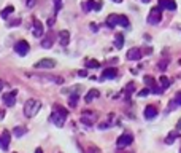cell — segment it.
Returning <instances> with one entry per match:
<instances>
[{
	"label": "cell",
	"mask_w": 181,
	"mask_h": 153,
	"mask_svg": "<svg viewBox=\"0 0 181 153\" xmlns=\"http://www.w3.org/2000/svg\"><path fill=\"white\" fill-rule=\"evenodd\" d=\"M2 88H3V81H0V93H2Z\"/></svg>",
	"instance_id": "cell-43"
},
{
	"label": "cell",
	"mask_w": 181,
	"mask_h": 153,
	"mask_svg": "<svg viewBox=\"0 0 181 153\" xmlns=\"http://www.w3.org/2000/svg\"><path fill=\"white\" fill-rule=\"evenodd\" d=\"M118 24L122 26V27H129V18L124 16V15H119V22Z\"/></svg>",
	"instance_id": "cell-24"
},
{
	"label": "cell",
	"mask_w": 181,
	"mask_h": 153,
	"mask_svg": "<svg viewBox=\"0 0 181 153\" xmlns=\"http://www.w3.org/2000/svg\"><path fill=\"white\" fill-rule=\"evenodd\" d=\"M52 67H56V61L54 59H49V58L35 62V69H52Z\"/></svg>",
	"instance_id": "cell-8"
},
{
	"label": "cell",
	"mask_w": 181,
	"mask_h": 153,
	"mask_svg": "<svg viewBox=\"0 0 181 153\" xmlns=\"http://www.w3.org/2000/svg\"><path fill=\"white\" fill-rule=\"evenodd\" d=\"M95 120H97V115H95V112H91V110H84V112H83L81 123H84V124H88V126H91V124H92Z\"/></svg>",
	"instance_id": "cell-5"
},
{
	"label": "cell",
	"mask_w": 181,
	"mask_h": 153,
	"mask_svg": "<svg viewBox=\"0 0 181 153\" xmlns=\"http://www.w3.org/2000/svg\"><path fill=\"white\" fill-rule=\"evenodd\" d=\"M29 50H30V45L27 43L25 40H19L18 43L15 45V51L19 54V56H25V54L29 53Z\"/></svg>",
	"instance_id": "cell-3"
},
{
	"label": "cell",
	"mask_w": 181,
	"mask_h": 153,
	"mask_svg": "<svg viewBox=\"0 0 181 153\" xmlns=\"http://www.w3.org/2000/svg\"><path fill=\"white\" fill-rule=\"evenodd\" d=\"M91 31H94V32H97V31H99V27H97L94 22H91Z\"/></svg>",
	"instance_id": "cell-36"
},
{
	"label": "cell",
	"mask_w": 181,
	"mask_h": 153,
	"mask_svg": "<svg viewBox=\"0 0 181 153\" xmlns=\"http://www.w3.org/2000/svg\"><path fill=\"white\" fill-rule=\"evenodd\" d=\"M94 7H95V2H94V0H88L86 3H83V10H84L86 13L94 11Z\"/></svg>",
	"instance_id": "cell-21"
},
{
	"label": "cell",
	"mask_w": 181,
	"mask_h": 153,
	"mask_svg": "<svg viewBox=\"0 0 181 153\" xmlns=\"http://www.w3.org/2000/svg\"><path fill=\"white\" fill-rule=\"evenodd\" d=\"M76 104H78V94L70 96V101H68V105H70V107H76Z\"/></svg>",
	"instance_id": "cell-27"
},
{
	"label": "cell",
	"mask_w": 181,
	"mask_h": 153,
	"mask_svg": "<svg viewBox=\"0 0 181 153\" xmlns=\"http://www.w3.org/2000/svg\"><path fill=\"white\" fill-rule=\"evenodd\" d=\"M54 10H56V13H57L59 10H61V7H62V0H54Z\"/></svg>",
	"instance_id": "cell-32"
},
{
	"label": "cell",
	"mask_w": 181,
	"mask_h": 153,
	"mask_svg": "<svg viewBox=\"0 0 181 153\" xmlns=\"http://www.w3.org/2000/svg\"><path fill=\"white\" fill-rule=\"evenodd\" d=\"M59 43H61V46H67L68 43H70V32L61 31L59 32Z\"/></svg>",
	"instance_id": "cell-10"
},
{
	"label": "cell",
	"mask_w": 181,
	"mask_h": 153,
	"mask_svg": "<svg viewBox=\"0 0 181 153\" xmlns=\"http://www.w3.org/2000/svg\"><path fill=\"white\" fill-rule=\"evenodd\" d=\"M76 74H78V77H88V70H86V69H83V70H78Z\"/></svg>",
	"instance_id": "cell-34"
},
{
	"label": "cell",
	"mask_w": 181,
	"mask_h": 153,
	"mask_svg": "<svg viewBox=\"0 0 181 153\" xmlns=\"http://www.w3.org/2000/svg\"><path fill=\"white\" fill-rule=\"evenodd\" d=\"M0 145H2V137H0Z\"/></svg>",
	"instance_id": "cell-46"
},
{
	"label": "cell",
	"mask_w": 181,
	"mask_h": 153,
	"mask_svg": "<svg viewBox=\"0 0 181 153\" xmlns=\"http://www.w3.org/2000/svg\"><path fill=\"white\" fill-rule=\"evenodd\" d=\"M159 8H165V10H176V3L175 0H159Z\"/></svg>",
	"instance_id": "cell-11"
},
{
	"label": "cell",
	"mask_w": 181,
	"mask_h": 153,
	"mask_svg": "<svg viewBox=\"0 0 181 153\" xmlns=\"http://www.w3.org/2000/svg\"><path fill=\"white\" fill-rule=\"evenodd\" d=\"M46 24H48V27H52V26H54V18L48 19V22H46Z\"/></svg>",
	"instance_id": "cell-38"
},
{
	"label": "cell",
	"mask_w": 181,
	"mask_h": 153,
	"mask_svg": "<svg viewBox=\"0 0 181 153\" xmlns=\"http://www.w3.org/2000/svg\"><path fill=\"white\" fill-rule=\"evenodd\" d=\"M159 81L162 83V89H165V88H169V86H170V80L167 78L165 75H162V77L159 78Z\"/></svg>",
	"instance_id": "cell-25"
},
{
	"label": "cell",
	"mask_w": 181,
	"mask_h": 153,
	"mask_svg": "<svg viewBox=\"0 0 181 153\" xmlns=\"http://www.w3.org/2000/svg\"><path fill=\"white\" fill-rule=\"evenodd\" d=\"M161 19H162V8L154 7V8H152V10L149 11L148 22H149V24H152V26H156V24H159V22H161Z\"/></svg>",
	"instance_id": "cell-2"
},
{
	"label": "cell",
	"mask_w": 181,
	"mask_h": 153,
	"mask_svg": "<svg viewBox=\"0 0 181 153\" xmlns=\"http://www.w3.org/2000/svg\"><path fill=\"white\" fill-rule=\"evenodd\" d=\"M157 115V108L154 107V105H148L146 108H145V118L146 120H152Z\"/></svg>",
	"instance_id": "cell-13"
},
{
	"label": "cell",
	"mask_w": 181,
	"mask_h": 153,
	"mask_svg": "<svg viewBox=\"0 0 181 153\" xmlns=\"http://www.w3.org/2000/svg\"><path fill=\"white\" fill-rule=\"evenodd\" d=\"M115 46H116L118 50H121V48L124 46V35H122V34H118V35H116V38H115Z\"/></svg>",
	"instance_id": "cell-20"
},
{
	"label": "cell",
	"mask_w": 181,
	"mask_h": 153,
	"mask_svg": "<svg viewBox=\"0 0 181 153\" xmlns=\"http://www.w3.org/2000/svg\"><path fill=\"white\" fill-rule=\"evenodd\" d=\"M142 2H143V3H149V2H151V0H142Z\"/></svg>",
	"instance_id": "cell-44"
},
{
	"label": "cell",
	"mask_w": 181,
	"mask_h": 153,
	"mask_svg": "<svg viewBox=\"0 0 181 153\" xmlns=\"http://www.w3.org/2000/svg\"><path fill=\"white\" fill-rule=\"evenodd\" d=\"M97 67H100V62H97L95 59L86 61V69H97Z\"/></svg>",
	"instance_id": "cell-23"
},
{
	"label": "cell",
	"mask_w": 181,
	"mask_h": 153,
	"mask_svg": "<svg viewBox=\"0 0 181 153\" xmlns=\"http://www.w3.org/2000/svg\"><path fill=\"white\" fill-rule=\"evenodd\" d=\"M142 56H143V54H142V51L138 48H132V50L127 51V59L129 61H140Z\"/></svg>",
	"instance_id": "cell-9"
},
{
	"label": "cell",
	"mask_w": 181,
	"mask_h": 153,
	"mask_svg": "<svg viewBox=\"0 0 181 153\" xmlns=\"http://www.w3.org/2000/svg\"><path fill=\"white\" fill-rule=\"evenodd\" d=\"M99 10H102V2L100 3H95V7H94V11H99Z\"/></svg>",
	"instance_id": "cell-35"
},
{
	"label": "cell",
	"mask_w": 181,
	"mask_h": 153,
	"mask_svg": "<svg viewBox=\"0 0 181 153\" xmlns=\"http://www.w3.org/2000/svg\"><path fill=\"white\" fill-rule=\"evenodd\" d=\"M165 67H167V61H162V62L159 64V69H162V70H164Z\"/></svg>",
	"instance_id": "cell-37"
},
{
	"label": "cell",
	"mask_w": 181,
	"mask_h": 153,
	"mask_svg": "<svg viewBox=\"0 0 181 153\" xmlns=\"http://www.w3.org/2000/svg\"><path fill=\"white\" fill-rule=\"evenodd\" d=\"M103 78L105 80H113V78H116V75H118V70L115 67H108V69H105L103 70Z\"/></svg>",
	"instance_id": "cell-12"
},
{
	"label": "cell",
	"mask_w": 181,
	"mask_h": 153,
	"mask_svg": "<svg viewBox=\"0 0 181 153\" xmlns=\"http://www.w3.org/2000/svg\"><path fill=\"white\" fill-rule=\"evenodd\" d=\"M54 110H57V112H59V113H62L64 117H67V115H68L67 108H64V107H61V105H54Z\"/></svg>",
	"instance_id": "cell-29"
},
{
	"label": "cell",
	"mask_w": 181,
	"mask_h": 153,
	"mask_svg": "<svg viewBox=\"0 0 181 153\" xmlns=\"http://www.w3.org/2000/svg\"><path fill=\"white\" fill-rule=\"evenodd\" d=\"M133 142V136L132 134H129V132H126V134H122L118 141H116V145L119 147V148H124V147H127V145H130Z\"/></svg>",
	"instance_id": "cell-4"
},
{
	"label": "cell",
	"mask_w": 181,
	"mask_h": 153,
	"mask_svg": "<svg viewBox=\"0 0 181 153\" xmlns=\"http://www.w3.org/2000/svg\"><path fill=\"white\" fill-rule=\"evenodd\" d=\"M65 118H67V117H64L62 113H59L57 110H56V112H54V113H52V115L49 117V120H51V121H52V123L56 124V126H59V128H62V126H64V123H65Z\"/></svg>",
	"instance_id": "cell-7"
},
{
	"label": "cell",
	"mask_w": 181,
	"mask_h": 153,
	"mask_svg": "<svg viewBox=\"0 0 181 153\" xmlns=\"http://www.w3.org/2000/svg\"><path fill=\"white\" fill-rule=\"evenodd\" d=\"M16 94H18L16 89H15V91H11V93L3 94V102H5L7 107H13V105L16 104Z\"/></svg>",
	"instance_id": "cell-6"
},
{
	"label": "cell",
	"mask_w": 181,
	"mask_h": 153,
	"mask_svg": "<svg viewBox=\"0 0 181 153\" xmlns=\"http://www.w3.org/2000/svg\"><path fill=\"white\" fill-rule=\"evenodd\" d=\"M13 11H15V8H13V5H8V7H5V8H3V11H2V18H3V19H7V18L11 15V13H13Z\"/></svg>",
	"instance_id": "cell-22"
},
{
	"label": "cell",
	"mask_w": 181,
	"mask_h": 153,
	"mask_svg": "<svg viewBox=\"0 0 181 153\" xmlns=\"http://www.w3.org/2000/svg\"><path fill=\"white\" fill-rule=\"evenodd\" d=\"M99 96H100V91H99V89H91V91H88V94H86V97H84V101L89 104V102H92L94 99H97Z\"/></svg>",
	"instance_id": "cell-15"
},
{
	"label": "cell",
	"mask_w": 181,
	"mask_h": 153,
	"mask_svg": "<svg viewBox=\"0 0 181 153\" xmlns=\"http://www.w3.org/2000/svg\"><path fill=\"white\" fill-rule=\"evenodd\" d=\"M35 153H43V150H41V148H37V150H35Z\"/></svg>",
	"instance_id": "cell-42"
},
{
	"label": "cell",
	"mask_w": 181,
	"mask_h": 153,
	"mask_svg": "<svg viewBox=\"0 0 181 153\" xmlns=\"http://www.w3.org/2000/svg\"><path fill=\"white\" fill-rule=\"evenodd\" d=\"M19 22H21V19H15V21H13L10 26H19Z\"/></svg>",
	"instance_id": "cell-40"
},
{
	"label": "cell",
	"mask_w": 181,
	"mask_h": 153,
	"mask_svg": "<svg viewBox=\"0 0 181 153\" xmlns=\"http://www.w3.org/2000/svg\"><path fill=\"white\" fill-rule=\"evenodd\" d=\"M133 91H135V85H133V83H129V85L126 86V96H127V99H129V96H130Z\"/></svg>",
	"instance_id": "cell-26"
},
{
	"label": "cell",
	"mask_w": 181,
	"mask_h": 153,
	"mask_svg": "<svg viewBox=\"0 0 181 153\" xmlns=\"http://www.w3.org/2000/svg\"><path fill=\"white\" fill-rule=\"evenodd\" d=\"M99 128H100V129H106V128H108V123H103V124H100Z\"/></svg>",
	"instance_id": "cell-41"
},
{
	"label": "cell",
	"mask_w": 181,
	"mask_h": 153,
	"mask_svg": "<svg viewBox=\"0 0 181 153\" xmlns=\"http://www.w3.org/2000/svg\"><path fill=\"white\" fill-rule=\"evenodd\" d=\"M143 80H145V83H146V85H149L151 88L154 86V78H151V77H145Z\"/></svg>",
	"instance_id": "cell-30"
},
{
	"label": "cell",
	"mask_w": 181,
	"mask_h": 153,
	"mask_svg": "<svg viewBox=\"0 0 181 153\" xmlns=\"http://www.w3.org/2000/svg\"><path fill=\"white\" fill-rule=\"evenodd\" d=\"M34 35L35 37H41V35H43V24H41L40 21L34 22Z\"/></svg>",
	"instance_id": "cell-16"
},
{
	"label": "cell",
	"mask_w": 181,
	"mask_h": 153,
	"mask_svg": "<svg viewBox=\"0 0 181 153\" xmlns=\"http://www.w3.org/2000/svg\"><path fill=\"white\" fill-rule=\"evenodd\" d=\"M118 22H119V15H110L106 18V26L108 27H115V26H118Z\"/></svg>",
	"instance_id": "cell-17"
},
{
	"label": "cell",
	"mask_w": 181,
	"mask_h": 153,
	"mask_svg": "<svg viewBox=\"0 0 181 153\" xmlns=\"http://www.w3.org/2000/svg\"><path fill=\"white\" fill-rule=\"evenodd\" d=\"M176 136H178V132H172V134H169V136H167V139H165V144H173Z\"/></svg>",
	"instance_id": "cell-28"
},
{
	"label": "cell",
	"mask_w": 181,
	"mask_h": 153,
	"mask_svg": "<svg viewBox=\"0 0 181 153\" xmlns=\"http://www.w3.org/2000/svg\"><path fill=\"white\" fill-rule=\"evenodd\" d=\"M151 93V89L149 88H145V89H142L140 93H138V96H140V97H145V96H148Z\"/></svg>",
	"instance_id": "cell-33"
},
{
	"label": "cell",
	"mask_w": 181,
	"mask_h": 153,
	"mask_svg": "<svg viewBox=\"0 0 181 153\" xmlns=\"http://www.w3.org/2000/svg\"><path fill=\"white\" fill-rule=\"evenodd\" d=\"M41 108V102L40 101H35V99H29L25 104H24V115L27 118H32L35 117Z\"/></svg>",
	"instance_id": "cell-1"
},
{
	"label": "cell",
	"mask_w": 181,
	"mask_h": 153,
	"mask_svg": "<svg viewBox=\"0 0 181 153\" xmlns=\"http://www.w3.org/2000/svg\"><path fill=\"white\" fill-rule=\"evenodd\" d=\"M175 102H176V105H181V91H178L176 94H175V99H173Z\"/></svg>",
	"instance_id": "cell-31"
},
{
	"label": "cell",
	"mask_w": 181,
	"mask_h": 153,
	"mask_svg": "<svg viewBox=\"0 0 181 153\" xmlns=\"http://www.w3.org/2000/svg\"><path fill=\"white\" fill-rule=\"evenodd\" d=\"M10 141H11V134H10V131H3L2 132V145H0V147H2L3 150H8V144H10Z\"/></svg>",
	"instance_id": "cell-14"
},
{
	"label": "cell",
	"mask_w": 181,
	"mask_h": 153,
	"mask_svg": "<svg viewBox=\"0 0 181 153\" xmlns=\"http://www.w3.org/2000/svg\"><path fill=\"white\" fill-rule=\"evenodd\" d=\"M52 45H54V38L52 37H45L43 40H41V46L46 48V50H49Z\"/></svg>",
	"instance_id": "cell-18"
},
{
	"label": "cell",
	"mask_w": 181,
	"mask_h": 153,
	"mask_svg": "<svg viewBox=\"0 0 181 153\" xmlns=\"http://www.w3.org/2000/svg\"><path fill=\"white\" fill-rule=\"evenodd\" d=\"M35 5V0H27V7H34Z\"/></svg>",
	"instance_id": "cell-39"
},
{
	"label": "cell",
	"mask_w": 181,
	"mask_h": 153,
	"mask_svg": "<svg viewBox=\"0 0 181 153\" xmlns=\"http://www.w3.org/2000/svg\"><path fill=\"white\" fill-rule=\"evenodd\" d=\"M25 132H27V128H24V126H16L13 129V136H16V137H22Z\"/></svg>",
	"instance_id": "cell-19"
},
{
	"label": "cell",
	"mask_w": 181,
	"mask_h": 153,
	"mask_svg": "<svg viewBox=\"0 0 181 153\" xmlns=\"http://www.w3.org/2000/svg\"><path fill=\"white\" fill-rule=\"evenodd\" d=\"M113 2H115V3H121V2H122V0H113Z\"/></svg>",
	"instance_id": "cell-45"
}]
</instances>
